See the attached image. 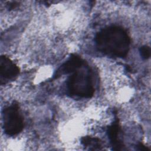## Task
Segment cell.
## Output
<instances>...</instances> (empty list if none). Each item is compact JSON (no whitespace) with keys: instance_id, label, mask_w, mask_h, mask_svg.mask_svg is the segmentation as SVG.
Returning <instances> with one entry per match:
<instances>
[{"instance_id":"obj_3","label":"cell","mask_w":151,"mask_h":151,"mask_svg":"<svg viewBox=\"0 0 151 151\" xmlns=\"http://www.w3.org/2000/svg\"><path fill=\"white\" fill-rule=\"evenodd\" d=\"M4 129L9 136H14L20 133L24 127V122L17 104L13 103L3 111Z\"/></svg>"},{"instance_id":"obj_4","label":"cell","mask_w":151,"mask_h":151,"mask_svg":"<svg viewBox=\"0 0 151 151\" xmlns=\"http://www.w3.org/2000/svg\"><path fill=\"white\" fill-rule=\"evenodd\" d=\"M19 73V68L6 56L0 57V76L1 83L3 80H12Z\"/></svg>"},{"instance_id":"obj_2","label":"cell","mask_w":151,"mask_h":151,"mask_svg":"<svg viewBox=\"0 0 151 151\" xmlns=\"http://www.w3.org/2000/svg\"><path fill=\"white\" fill-rule=\"evenodd\" d=\"M67 90L71 96L84 98L91 97L94 93L91 76L89 72L76 71L69 77Z\"/></svg>"},{"instance_id":"obj_9","label":"cell","mask_w":151,"mask_h":151,"mask_svg":"<svg viewBox=\"0 0 151 151\" xmlns=\"http://www.w3.org/2000/svg\"><path fill=\"white\" fill-rule=\"evenodd\" d=\"M137 149L140 151H150V149L148 148L147 146H145L142 143H139L136 146Z\"/></svg>"},{"instance_id":"obj_7","label":"cell","mask_w":151,"mask_h":151,"mask_svg":"<svg viewBox=\"0 0 151 151\" xmlns=\"http://www.w3.org/2000/svg\"><path fill=\"white\" fill-rule=\"evenodd\" d=\"M81 143L86 146H91L94 147L93 149H100V141L97 138H93L90 136H84L81 139Z\"/></svg>"},{"instance_id":"obj_8","label":"cell","mask_w":151,"mask_h":151,"mask_svg":"<svg viewBox=\"0 0 151 151\" xmlns=\"http://www.w3.org/2000/svg\"><path fill=\"white\" fill-rule=\"evenodd\" d=\"M139 51H140L141 57L143 59L146 60V59L149 58V57L150 56V48L149 46L143 45V46L141 47L139 50Z\"/></svg>"},{"instance_id":"obj_10","label":"cell","mask_w":151,"mask_h":151,"mask_svg":"<svg viewBox=\"0 0 151 151\" xmlns=\"http://www.w3.org/2000/svg\"><path fill=\"white\" fill-rule=\"evenodd\" d=\"M18 5V4L16 2H12L11 3L9 4V8L10 9H14L15 8H16L17 6Z\"/></svg>"},{"instance_id":"obj_5","label":"cell","mask_w":151,"mask_h":151,"mask_svg":"<svg viewBox=\"0 0 151 151\" xmlns=\"http://www.w3.org/2000/svg\"><path fill=\"white\" fill-rule=\"evenodd\" d=\"M83 60L77 55L71 54L69 60L64 63L56 71L55 77L68 73H73L78 70L83 65Z\"/></svg>"},{"instance_id":"obj_6","label":"cell","mask_w":151,"mask_h":151,"mask_svg":"<svg viewBox=\"0 0 151 151\" xmlns=\"http://www.w3.org/2000/svg\"><path fill=\"white\" fill-rule=\"evenodd\" d=\"M120 130L118 120H116L107 128V135L110 140L113 149L114 150H122L124 149V144L119 137Z\"/></svg>"},{"instance_id":"obj_1","label":"cell","mask_w":151,"mask_h":151,"mask_svg":"<svg viewBox=\"0 0 151 151\" xmlns=\"http://www.w3.org/2000/svg\"><path fill=\"white\" fill-rule=\"evenodd\" d=\"M97 49L111 57L124 58L129 50L130 40L126 31L117 26L106 27L95 38Z\"/></svg>"}]
</instances>
